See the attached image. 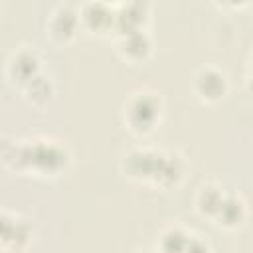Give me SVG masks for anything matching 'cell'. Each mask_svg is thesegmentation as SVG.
Returning a JSON list of instances; mask_svg holds the SVG:
<instances>
[{
  "label": "cell",
  "instance_id": "ba28073f",
  "mask_svg": "<svg viewBox=\"0 0 253 253\" xmlns=\"http://www.w3.org/2000/svg\"><path fill=\"white\" fill-rule=\"evenodd\" d=\"M115 10L105 2H87L79 8V22L89 34L103 36L115 32Z\"/></svg>",
  "mask_w": 253,
  "mask_h": 253
},
{
  "label": "cell",
  "instance_id": "2e32d148",
  "mask_svg": "<svg viewBox=\"0 0 253 253\" xmlns=\"http://www.w3.org/2000/svg\"><path fill=\"white\" fill-rule=\"evenodd\" d=\"M184 253H211V247H210V243L204 241L202 237L192 235V239H190V243H188V247H186Z\"/></svg>",
  "mask_w": 253,
  "mask_h": 253
},
{
  "label": "cell",
  "instance_id": "9c48e42d",
  "mask_svg": "<svg viewBox=\"0 0 253 253\" xmlns=\"http://www.w3.org/2000/svg\"><path fill=\"white\" fill-rule=\"evenodd\" d=\"M148 22V6L144 2H126L115 10V34L117 38L144 30Z\"/></svg>",
  "mask_w": 253,
  "mask_h": 253
},
{
  "label": "cell",
  "instance_id": "4fadbf2b",
  "mask_svg": "<svg viewBox=\"0 0 253 253\" xmlns=\"http://www.w3.org/2000/svg\"><path fill=\"white\" fill-rule=\"evenodd\" d=\"M182 176H184L182 156H178L174 152H164V156L160 160V166H158V172H156V178H154L152 184L162 186V188H172L182 180Z\"/></svg>",
  "mask_w": 253,
  "mask_h": 253
},
{
  "label": "cell",
  "instance_id": "52a82bcc",
  "mask_svg": "<svg viewBox=\"0 0 253 253\" xmlns=\"http://www.w3.org/2000/svg\"><path fill=\"white\" fill-rule=\"evenodd\" d=\"M40 55L34 47L30 45H20L18 49L12 51L8 63H6V75L8 79L20 87H26L34 77H38L42 71H40Z\"/></svg>",
  "mask_w": 253,
  "mask_h": 253
},
{
  "label": "cell",
  "instance_id": "ac0fdd59",
  "mask_svg": "<svg viewBox=\"0 0 253 253\" xmlns=\"http://www.w3.org/2000/svg\"><path fill=\"white\" fill-rule=\"evenodd\" d=\"M138 253H154V251H138Z\"/></svg>",
  "mask_w": 253,
  "mask_h": 253
},
{
  "label": "cell",
  "instance_id": "30bf717a",
  "mask_svg": "<svg viewBox=\"0 0 253 253\" xmlns=\"http://www.w3.org/2000/svg\"><path fill=\"white\" fill-rule=\"evenodd\" d=\"M117 51L125 61L142 63L152 53V38L146 34V30H138V32L121 36V38H117Z\"/></svg>",
  "mask_w": 253,
  "mask_h": 253
},
{
  "label": "cell",
  "instance_id": "7c38bea8",
  "mask_svg": "<svg viewBox=\"0 0 253 253\" xmlns=\"http://www.w3.org/2000/svg\"><path fill=\"white\" fill-rule=\"evenodd\" d=\"M225 196L227 194L223 192V188H219L213 182H208V184L200 186V190L196 194V210H198V213L204 215V217L215 219Z\"/></svg>",
  "mask_w": 253,
  "mask_h": 253
},
{
  "label": "cell",
  "instance_id": "e0dca14e",
  "mask_svg": "<svg viewBox=\"0 0 253 253\" xmlns=\"http://www.w3.org/2000/svg\"><path fill=\"white\" fill-rule=\"evenodd\" d=\"M245 89H247V93L253 97V71H251V75H249L247 81H245Z\"/></svg>",
  "mask_w": 253,
  "mask_h": 253
},
{
  "label": "cell",
  "instance_id": "5bb4252c",
  "mask_svg": "<svg viewBox=\"0 0 253 253\" xmlns=\"http://www.w3.org/2000/svg\"><path fill=\"white\" fill-rule=\"evenodd\" d=\"M192 235L182 227V225H168L156 243L158 253H184Z\"/></svg>",
  "mask_w": 253,
  "mask_h": 253
},
{
  "label": "cell",
  "instance_id": "277c9868",
  "mask_svg": "<svg viewBox=\"0 0 253 253\" xmlns=\"http://www.w3.org/2000/svg\"><path fill=\"white\" fill-rule=\"evenodd\" d=\"M162 156H164L162 150H154V148H132V150H128L123 156L121 168H123L125 176H128L132 180L154 182Z\"/></svg>",
  "mask_w": 253,
  "mask_h": 253
},
{
  "label": "cell",
  "instance_id": "7a4b0ae2",
  "mask_svg": "<svg viewBox=\"0 0 253 253\" xmlns=\"http://www.w3.org/2000/svg\"><path fill=\"white\" fill-rule=\"evenodd\" d=\"M162 115L160 97L150 89H136L132 91L123 105V119L130 132L144 136L154 130L156 123Z\"/></svg>",
  "mask_w": 253,
  "mask_h": 253
},
{
  "label": "cell",
  "instance_id": "3957f363",
  "mask_svg": "<svg viewBox=\"0 0 253 253\" xmlns=\"http://www.w3.org/2000/svg\"><path fill=\"white\" fill-rule=\"evenodd\" d=\"M34 237V227L30 219H26L20 213L14 211H2V223H0V241L4 251L20 253L24 251Z\"/></svg>",
  "mask_w": 253,
  "mask_h": 253
},
{
  "label": "cell",
  "instance_id": "9a60e30c",
  "mask_svg": "<svg viewBox=\"0 0 253 253\" xmlns=\"http://www.w3.org/2000/svg\"><path fill=\"white\" fill-rule=\"evenodd\" d=\"M24 93H26V99H28L30 105L45 107L51 101V97H53V81H51V77L40 73L38 77H34L24 87Z\"/></svg>",
  "mask_w": 253,
  "mask_h": 253
},
{
  "label": "cell",
  "instance_id": "8992f818",
  "mask_svg": "<svg viewBox=\"0 0 253 253\" xmlns=\"http://www.w3.org/2000/svg\"><path fill=\"white\" fill-rule=\"evenodd\" d=\"M79 26H81L79 10H75L73 6L61 4L49 14V18L45 22V36H49V40L53 43L65 45L75 38Z\"/></svg>",
  "mask_w": 253,
  "mask_h": 253
},
{
  "label": "cell",
  "instance_id": "6da1fadb",
  "mask_svg": "<svg viewBox=\"0 0 253 253\" xmlns=\"http://www.w3.org/2000/svg\"><path fill=\"white\" fill-rule=\"evenodd\" d=\"M67 164L65 146L55 140H34L28 144H14V170L34 168L40 174H57Z\"/></svg>",
  "mask_w": 253,
  "mask_h": 253
},
{
  "label": "cell",
  "instance_id": "8fae6325",
  "mask_svg": "<svg viewBox=\"0 0 253 253\" xmlns=\"http://www.w3.org/2000/svg\"><path fill=\"white\" fill-rule=\"evenodd\" d=\"M245 217H247V206L243 198L237 194H227L215 215V223L225 229H237L243 225Z\"/></svg>",
  "mask_w": 253,
  "mask_h": 253
},
{
  "label": "cell",
  "instance_id": "5b68a950",
  "mask_svg": "<svg viewBox=\"0 0 253 253\" xmlns=\"http://www.w3.org/2000/svg\"><path fill=\"white\" fill-rule=\"evenodd\" d=\"M227 75L215 65H204L194 73L192 91L202 103H217L227 93Z\"/></svg>",
  "mask_w": 253,
  "mask_h": 253
}]
</instances>
